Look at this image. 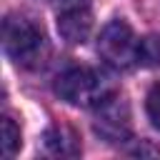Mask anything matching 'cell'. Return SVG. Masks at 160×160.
I'll return each instance as SVG.
<instances>
[{"label":"cell","instance_id":"7a4b0ae2","mask_svg":"<svg viewBox=\"0 0 160 160\" xmlns=\"http://www.w3.org/2000/svg\"><path fill=\"white\" fill-rule=\"evenodd\" d=\"M55 92L78 108H95L100 105L108 95H112V85L108 78H102L92 68H68L65 72L58 75L55 80Z\"/></svg>","mask_w":160,"mask_h":160},{"label":"cell","instance_id":"9c48e42d","mask_svg":"<svg viewBox=\"0 0 160 160\" xmlns=\"http://www.w3.org/2000/svg\"><path fill=\"white\" fill-rule=\"evenodd\" d=\"M145 110H148V118H150V122H152V125L160 130V82L150 88V92H148V100H145Z\"/></svg>","mask_w":160,"mask_h":160},{"label":"cell","instance_id":"277c9868","mask_svg":"<svg viewBox=\"0 0 160 160\" xmlns=\"http://www.w3.org/2000/svg\"><path fill=\"white\" fill-rule=\"evenodd\" d=\"M95 132L105 142H125L132 135V122H130V108L128 102L112 92L108 95L100 105H95Z\"/></svg>","mask_w":160,"mask_h":160},{"label":"cell","instance_id":"30bf717a","mask_svg":"<svg viewBox=\"0 0 160 160\" xmlns=\"http://www.w3.org/2000/svg\"><path fill=\"white\" fill-rule=\"evenodd\" d=\"M50 5H58L60 10L65 8H78V5H88V0H48Z\"/></svg>","mask_w":160,"mask_h":160},{"label":"cell","instance_id":"6da1fadb","mask_svg":"<svg viewBox=\"0 0 160 160\" xmlns=\"http://www.w3.org/2000/svg\"><path fill=\"white\" fill-rule=\"evenodd\" d=\"M2 45L10 60L20 68H35L48 55V42L42 30L20 15H10L2 22Z\"/></svg>","mask_w":160,"mask_h":160},{"label":"cell","instance_id":"8992f818","mask_svg":"<svg viewBox=\"0 0 160 160\" xmlns=\"http://www.w3.org/2000/svg\"><path fill=\"white\" fill-rule=\"evenodd\" d=\"M42 145L55 158H78L80 155V140L72 128L68 125H52L42 135Z\"/></svg>","mask_w":160,"mask_h":160},{"label":"cell","instance_id":"5b68a950","mask_svg":"<svg viewBox=\"0 0 160 160\" xmlns=\"http://www.w3.org/2000/svg\"><path fill=\"white\" fill-rule=\"evenodd\" d=\"M92 30V15L88 10V5H78V8H65L58 15V32L62 40L78 45L85 42L90 38Z\"/></svg>","mask_w":160,"mask_h":160},{"label":"cell","instance_id":"ba28073f","mask_svg":"<svg viewBox=\"0 0 160 160\" xmlns=\"http://www.w3.org/2000/svg\"><path fill=\"white\" fill-rule=\"evenodd\" d=\"M22 140H20V128L15 125V120L10 115H2V155L12 158L20 150Z\"/></svg>","mask_w":160,"mask_h":160},{"label":"cell","instance_id":"3957f363","mask_svg":"<svg viewBox=\"0 0 160 160\" xmlns=\"http://www.w3.org/2000/svg\"><path fill=\"white\" fill-rule=\"evenodd\" d=\"M98 52L115 70H125L138 62V40L132 35V28L125 20H110L100 32Z\"/></svg>","mask_w":160,"mask_h":160},{"label":"cell","instance_id":"52a82bcc","mask_svg":"<svg viewBox=\"0 0 160 160\" xmlns=\"http://www.w3.org/2000/svg\"><path fill=\"white\" fill-rule=\"evenodd\" d=\"M138 62L145 68L160 70V32H152L138 40Z\"/></svg>","mask_w":160,"mask_h":160}]
</instances>
